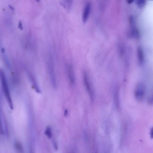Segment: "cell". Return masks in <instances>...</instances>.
<instances>
[{
  "mask_svg": "<svg viewBox=\"0 0 153 153\" xmlns=\"http://www.w3.org/2000/svg\"><path fill=\"white\" fill-rule=\"evenodd\" d=\"M128 3V4H130L132 3L134 0H127Z\"/></svg>",
  "mask_w": 153,
  "mask_h": 153,
  "instance_id": "ac0fdd59",
  "label": "cell"
},
{
  "mask_svg": "<svg viewBox=\"0 0 153 153\" xmlns=\"http://www.w3.org/2000/svg\"><path fill=\"white\" fill-rule=\"evenodd\" d=\"M68 75L70 83L73 84L75 82V78L72 66L68 65L67 67Z\"/></svg>",
  "mask_w": 153,
  "mask_h": 153,
  "instance_id": "8992f818",
  "label": "cell"
},
{
  "mask_svg": "<svg viewBox=\"0 0 153 153\" xmlns=\"http://www.w3.org/2000/svg\"><path fill=\"white\" fill-rule=\"evenodd\" d=\"M14 147L16 151L19 152H22L23 148L21 143L19 142L16 141L14 143Z\"/></svg>",
  "mask_w": 153,
  "mask_h": 153,
  "instance_id": "30bf717a",
  "label": "cell"
},
{
  "mask_svg": "<svg viewBox=\"0 0 153 153\" xmlns=\"http://www.w3.org/2000/svg\"><path fill=\"white\" fill-rule=\"evenodd\" d=\"M137 56L138 64L139 66H142L144 61V56L143 50L140 47L137 48Z\"/></svg>",
  "mask_w": 153,
  "mask_h": 153,
  "instance_id": "52a82bcc",
  "label": "cell"
},
{
  "mask_svg": "<svg viewBox=\"0 0 153 153\" xmlns=\"http://www.w3.org/2000/svg\"><path fill=\"white\" fill-rule=\"evenodd\" d=\"M124 49L123 45L121 44H119V51L120 57H122L123 56L124 52Z\"/></svg>",
  "mask_w": 153,
  "mask_h": 153,
  "instance_id": "7c38bea8",
  "label": "cell"
},
{
  "mask_svg": "<svg viewBox=\"0 0 153 153\" xmlns=\"http://www.w3.org/2000/svg\"><path fill=\"white\" fill-rule=\"evenodd\" d=\"M68 113L67 111L66 110L65 113V115H67Z\"/></svg>",
  "mask_w": 153,
  "mask_h": 153,
  "instance_id": "ffe728a7",
  "label": "cell"
},
{
  "mask_svg": "<svg viewBox=\"0 0 153 153\" xmlns=\"http://www.w3.org/2000/svg\"><path fill=\"white\" fill-rule=\"evenodd\" d=\"M35 1L38 2H39L40 0H35Z\"/></svg>",
  "mask_w": 153,
  "mask_h": 153,
  "instance_id": "44dd1931",
  "label": "cell"
},
{
  "mask_svg": "<svg viewBox=\"0 0 153 153\" xmlns=\"http://www.w3.org/2000/svg\"><path fill=\"white\" fill-rule=\"evenodd\" d=\"M115 101L116 105L117 108H119V93L118 91H117L115 93Z\"/></svg>",
  "mask_w": 153,
  "mask_h": 153,
  "instance_id": "4fadbf2b",
  "label": "cell"
},
{
  "mask_svg": "<svg viewBox=\"0 0 153 153\" xmlns=\"http://www.w3.org/2000/svg\"><path fill=\"white\" fill-rule=\"evenodd\" d=\"M9 8H10L11 10H14V7H13L11 5H9Z\"/></svg>",
  "mask_w": 153,
  "mask_h": 153,
  "instance_id": "d6986e66",
  "label": "cell"
},
{
  "mask_svg": "<svg viewBox=\"0 0 153 153\" xmlns=\"http://www.w3.org/2000/svg\"><path fill=\"white\" fill-rule=\"evenodd\" d=\"M44 133L49 139H51L52 137V134L51 128L49 127H47Z\"/></svg>",
  "mask_w": 153,
  "mask_h": 153,
  "instance_id": "8fae6325",
  "label": "cell"
},
{
  "mask_svg": "<svg viewBox=\"0 0 153 153\" xmlns=\"http://www.w3.org/2000/svg\"><path fill=\"white\" fill-rule=\"evenodd\" d=\"M60 5L67 11L70 10L72 6L73 0H59Z\"/></svg>",
  "mask_w": 153,
  "mask_h": 153,
  "instance_id": "9c48e42d",
  "label": "cell"
},
{
  "mask_svg": "<svg viewBox=\"0 0 153 153\" xmlns=\"http://www.w3.org/2000/svg\"><path fill=\"white\" fill-rule=\"evenodd\" d=\"M146 0H137V3L139 7L142 6L144 4Z\"/></svg>",
  "mask_w": 153,
  "mask_h": 153,
  "instance_id": "5bb4252c",
  "label": "cell"
},
{
  "mask_svg": "<svg viewBox=\"0 0 153 153\" xmlns=\"http://www.w3.org/2000/svg\"><path fill=\"white\" fill-rule=\"evenodd\" d=\"M91 9V4L90 2H88L85 7L82 16V21L84 23H85L89 18Z\"/></svg>",
  "mask_w": 153,
  "mask_h": 153,
  "instance_id": "277c9868",
  "label": "cell"
},
{
  "mask_svg": "<svg viewBox=\"0 0 153 153\" xmlns=\"http://www.w3.org/2000/svg\"><path fill=\"white\" fill-rule=\"evenodd\" d=\"M0 77H1V85L3 93L10 109L12 110H13V104L10 91H9L7 78L4 71L3 70H1Z\"/></svg>",
  "mask_w": 153,
  "mask_h": 153,
  "instance_id": "6da1fadb",
  "label": "cell"
},
{
  "mask_svg": "<svg viewBox=\"0 0 153 153\" xmlns=\"http://www.w3.org/2000/svg\"><path fill=\"white\" fill-rule=\"evenodd\" d=\"M145 87L142 84H139L137 86L135 92V96L137 101H141L145 94Z\"/></svg>",
  "mask_w": 153,
  "mask_h": 153,
  "instance_id": "3957f363",
  "label": "cell"
},
{
  "mask_svg": "<svg viewBox=\"0 0 153 153\" xmlns=\"http://www.w3.org/2000/svg\"><path fill=\"white\" fill-rule=\"evenodd\" d=\"M47 67L51 84L53 87H56V80L54 67L52 58L50 57L48 59Z\"/></svg>",
  "mask_w": 153,
  "mask_h": 153,
  "instance_id": "7a4b0ae2",
  "label": "cell"
},
{
  "mask_svg": "<svg viewBox=\"0 0 153 153\" xmlns=\"http://www.w3.org/2000/svg\"><path fill=\"white\" fill-rule=\"evenodd\" d=\"M53 143V146H54V148L55 149V150H57L58 148V146L57 144V143L55 141H54Z\"/></svg>",
  "mask_w": 153,
  "mask_h": 153,
  "instance_id": "2e32d148",
  "label": "cell"
},
{
  "mask_svg": "<svg viewBox=\"0 0 153 153\" xmlns=\"http://www.w3.org/2000/svg\"><path fill=\"white\" fill-rule=\"evenodd\" d=\"M84 80L86 89L91 96V97L93 99V93L91 84L89 82L88 75L86 73H85L84 75Z\"/></svg>",
  "mask_w": 153,
  "mask_h": 153,
  "instance_id": "5b68a950",
  "label": "cell"
},
{
  "mask_svg": "<svg viewBox=\"0 0 153 153\" xmlns=\"http://www.w3.org/2000/svg\"><path fill=\"white\" fill-rule=\"evenodd\" d=\"M18 28L21 30H23L22 23L21 21H20L19 22V25H18Z\"/></svg>",
  "mask_w": 153,
  "mask_h": 153,
  "instance_id": "9a60e30c",
  "label": "cell"
},
{
  "mask_svg": "<svg viewBox=\"0 0 153 153\" xmlns=\"http://www.w3.org/2000/svg\"><path fill=\"white\" fill-rule=\"evenodd\" d=\"M28 76L33 87L36 91L38 93H40V89L34 77L33 74L30 72L28 73Z\"/></svg>",
  "mask_w": 153,
  "mask_h": 153,
  "instance_id": "ba28073f",
  "label": "cell"
},
{
  "mask_svg": "<svg viewBox=\"0 0 153 153\" xmlns=\"http://www.w3.org/2000/svg\"><path fill=\"white\" fill-rule=\"evenodd\" d=\"M150 134L151 138L153 139V127L151 129Z\"/></svg>",
  "mask_w": 153,
  "mask_h": 153,
  "instance_id": "e0dca14e",
  "label": "cell"
}]
</instances>
